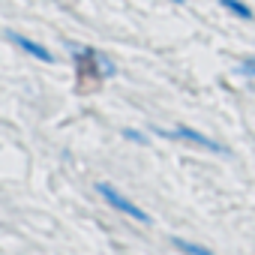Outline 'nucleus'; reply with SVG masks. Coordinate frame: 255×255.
<instances>
[{
    "label": "nucleus",
    "mask_w": 255,
    "mask_h": 255,
    "mask_svg": "<svg viewBox=\"0 0 255 255\" xmlns=\"http://www.w3.org/2000/svg\"><path fill=\"white\" fill-rule=\"evenodd\" d=\"M96 192H99V198L111 207V210H117V213H123V216H129V219H135V222H150V216L132 201V198H126L123 192H117L111 183H96Z\"/></svg>",
    "instance_id": "1"
},
{
    "label": "nucleus",
    "mask_w": 255,
    "mask_h": 255,
    "mask_svg": "<svg viewBox=\"0 0 255 255\" xmlns=\"http://www.w3.org/2000/svg\"><path fill=\"white\" fill-rule=\"evenodd\" d=\"M162 138H174V141H186V144H195V147H201V150H207V153H228L216 138H210V135H204V132H198V129H192V126H186V123H180V126H174V129L168 132V129H156Z\"/></svg>",
    "instance_id": "2"
},
{
    "label": "nucleus",
    "mask_w": 255,
    "mask_h": 255,
    "mask_svg": "<svg viewBox=\"0 0 255 255\" xmlns=\"http://www.w3.org/2000/svg\"><path fill=\"white\" fill-rule=\"evenodd\" d=\"M78 63H81V75H90V78H111L117 72V66L96 48H78Z\"/></svg>",
    "instance_id": "3"
},
{
    "label": "nucleus",
    "mask_w": 255,
    "mask_h": 255,
    "mask_svg": "<svg viewBox=\"0 0 255 255\" xmlns=\"http://www.w3.org/2000/svg\"><path fill=\"white\" fill-rule=\"evenodd\" d=\"M6 39H9L15 48H21L24 54H30L33 60H39V63H54V54H51L42 42H36V39L24 36V33H18V30H6Z\"/></svg>",
    "instance_id": "4"
},
{
    "label": "nucleus",
    "mask_w": 255,
    "mask_h": 255,
    "mask_svg": "<svg viewBox=\"0 0 255 255\" xmlns=\"http://www.w3.org/2000/svg\"><path fill=\"white\" fill-rule=\"evenodd\" d=\"M171 246H174L180 255H216V252H213V249H207L204 243L186 240V237H180V234H174V237H171Z\"/></svg>",
    "instance_id": "5"
},
{
    "label": "nucleus",
    "mask_w": 255,
    "mask_h": 255,
    "mask_svg": "<svg viewBox=\"0 0 255 255\" xmlns=\"http://www.w3.org/2000/svg\"><path fill=\"white\" fill-rule=\"evenodd\" d=\"M219 6L222 9H228L231 15H237V18H243V21H252L255 18V12H252V6H246L243 0H219Z\"/></svg>",
    "instance_id": "6"
},
{
    "label": "nucleus",
    "mask_w": 255,
    "mask_h": 255,
    "mask_svg": "<svg viewBox=\"0 0 255 255\" xmlns=\"http://www.w3.org/2000/svg\"><path fill=\"white\" fill-rule=\"evenodd\" d=\"M240 72H243V75H249V78H255V54L243 57V63H240Z\"/></svg>",
    "instance_id": "7"
},
{
    "label": "nucleus",
    "mask_w": 255,
    "mask_h": 255,
    "mask_svg": "<svg viewBox=\"0 0 255 255\" xmlns=\"http://www.w3.org/2000/svg\"><path fill=\"white\" fill-rule=\"evenodd\" d=\"M123 135L129 138V141H135V144H144V141H147V138H144V135H141L138 129H123Z\"/></svg>",
    "instance_id": "8"
},
{
    "label": "nucleus",
    "mask_w": 255,
    "mask_h": 255,
    "mask_svg": "<svg viewBox=\"0 0 255 255\" xmlns=\"http://www.w3.org/2000/svg\"><path fill=\"white\" fill-rule=\"evenodd\" d=\"M174 3H183V0H174Z\"/></svg>",
    "instance_id": "9"
}]
</instances>
